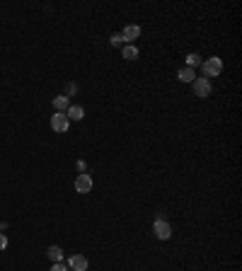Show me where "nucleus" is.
<instances>
[{
  "label": "nucleus",
  "instance_id": "f257e3e1",
  "mask_svg": "<svg viewBox=\"0 0 242 271\" xmlns=\"http://www.w3.org/2000/svg\"><path fill=\"white\" fill-rule=\"evenodd\" d=\"M201 68H204L206 80H209V78H218V75L223 73V60L218 59V56H211L209 60H204V63H201Z\"/></svg>",
  "mask_w": 242,
  "mask_h": 271
},
{
  "label": "nucleus",
  "instance_id": "f03ea898",
  "mask_svg": "<svg viewBox=\"0 0 242 271\" xmlns=\"http://www.w3.org/2000/svg\"><path fill=\"white\" fill-rule=\"evenodd\" d=\"M152 233H155V238H160V240H170V238H172V228H170V223L162 220V218H157V220L152 223Z\"/></svg>",
  "mask_w": 242,
  "mask_h": 271
},
{
  "label": "nucleus",
  "instance_id": "7ed1b4c3",
  "mask_svg": "<svg viewBox=\"0 0 242 271\" xmlns=\"http://www.w3.org/2000/svg\"><path fill=\"white\" fill-rule=\"evenodd\" d=\"M191 85H194V94H196L199 99H206V97L211 94V90H213L211 80H206V78H196Z\"/></svg>",
  "mask_w": 242,
  "mask_h": 271
},
{
  "label": "nucleus",
  "instance_id": "20e7f679",
  "mask_svg": "<svg viewBox=\"0 0 242 271\" xmlns=\"http://www.w3.org/2000/svg\"><path fill=\"white\" fill-rule=\"evenodd\" d=\"M88 267H90L88 257H83V254H73V257H68V269L70 271H88Z\"/></svg>",
  "mask_w": 242,
  "mask_h": 271
},
{
  "label": "nucleus",
  "instance_id": "39448f33",
  "mask_svg": "<svg viewBox=\"0 0 242 271\" xmlns=\"http://www.w3.org/2000/svg\"><path fill=\"white\" fill-rule=\"evenodd\" d=\"M75 191L78 194H90L92 191V177L88 172H83V175L75 177Z\"/></svg>",
  "mask_w": 242,
  "mask_h": 271
},
{
  "label": "nucleus",
  "instance_id": "423d86ee",
  "mask_svg": "<svg viewBox=\"0 0 242 271\" xmlns=\"http://www.w3.org/2000/svg\"><path fill=\"white\" fill-rule=\"evenodd\" d=\"M68 123H70L68 117H65V114H60V112H56V114L51 117V128H54L56 133H65V131H68Z\"/></svg>",
  "mask_w": 242,
  "mask_h": 271
},
{
  "label": "nucleus",
  "instance_id": "0eeeda50",
  "mask_svg": "<svg viewBox=\"0 0 242 271\" xmlns=\"http://www.w3.org/2000/svg\"><path fill=\"white\" fill-rule=\"evenodd\" d=\"M121 36H123V41H128V44H131L133 39H138V36H141V27H138V25H126L123 31H121Z\"/></svg>",
  "mask_w": 242,
  "mask_h": 271
},
{
  "label": "nucleus",
  "instance_id": "6e6552de",
  "mask_svg": "<svg viewBox=\"0 0 242 271\" xmlns=\"http://www.w3.org/2000/svg\"><path fill=\"white\" fill-rule=\"evenodd\" d=\"M65 117H68V121H80L83 117H85V109L80 107V104H70L68 109H65Z\"/></svg>",
  "mask_w": 242,
  "mask_h": 271
},
{
  "label": "nucleus",
  "instance_id": "1a4fd4ad",
  "mask_svg": "<svg viewBox=\"0 0 242 271\" xmlns=\"http://www.w3.org/2000/svg\"><path fill=\"white\" fill-rule=\"evenodd\" d=\"M70 107V99L65 97V94H59V97H54V109L60 112V114H65V109Z\"/></svg>",
  "mask_w": 242,
  "mask_h": 271
},
{
  "label": "nucleus",
  "instance_id": "9d476101",
  "mask_svg": "<svg viewBox=\"0 0 242 271\" xmlns=\"http://www.w3.org/2000/svg\"><path fill=\"white\" fill-rule=\"evenodd\" d=\"M46 257H49L54 264H59V262H63V249H60V247H56V244H51V247L46 249Z\"/></svg>",
  "mask_w": 242,
  "mask_h": 271
},
{
  "label": "nucleus",
  "instance_id": "9b49d317",
  "mask_svg": "<svg viewBox=\"0 0 242 271\" xmlns=\"http://www.w3.org/2000/svg\"><path fill=\"white\" fill-rule=\"evenodd\" d=\"M177 78H180L182 83H194V80H196L194 70H191V68H186V65H184V68H182L180 73H177Z\"/></svg>",
  "mask_w": 242,
  "mask_h": 271
},
{
  "label": "nucleus",
  "instance_id": "f8f14e48",
  "mask_svg": "<svg viewBox=\"0 0 242 271\" xmlns=\"http://www.w3.org/2000/svg\"><path fill=\"white\" fill-rule=\"evenodd\" d=\"M123 59H126V60H136V59H138V49H136L133 44H126V46H123Z\"/></svg>",
  "mask_w": 242,
  "mask_h": 271
},
{
  "label": "nucleus",
  "instance_id": "ddd939ff",
  "mask_svg": "<svg viewBox=\"0 0 242 271\" xmlns=\"http://www.w3.org/2000/svg\"><path fill=\"white\" fill-rule=\"evenodd\" d=\"M201 63H204V59H201L199 54H189V56H186V68H191V70H194L196 65H201Z\"/></svg>",
  "mask_w": 242,
  "mask_h": 271
},
{
  "label": "nucleus",
  "instance_id": "4468645a",
  "mask_svg": "<svg viewBox=\"0 0 242 271\" xmlns=\"http://www.w3.org/2000/svg\"><path fill=\"white\" fill-rule=\"evenodd\" d=\"M109 41H112V46H126V41H123V36H121V34H112V39H109Z\"/></svg>",
  "mask_w": 242,
  "mask_h": 271
},
{
  "label": "nucleus",
  "instance_id": "2eb2a0df",
  "mask_svg": "<svg viewBox=\"0 0 242 271\" xmlns=\"http://www.w3.org/2000/svg\"><path fill=\"white\" fill-rule=\"evenodd\" d=\"M75 90H78V88H75V83H68V85H65V97H68L70 92H75Z\"/></svg>",
  "mask_w": 242,
  "mask_h": 271
},
{
  "label": "nucleus",
  "instance_id": "dca6fc26",
  "mask_svg": "<svg viewBox=\"0 0 242 271\" xmlns=\"http://www.w3.org/2000/svg\"><path fill=\"white\" fill-rule=\"evenodd\" d=\"M51 271H70V269H68L65 264H60V262H59V264H54V269H51Z\"/></svg>",
  "mask_w": 242,
  "mask_h": 271
},
{
  "label": "nucleus",
  "instance_id": "f3484780",
  "mask_svg": "<svg viewBox=\"0 0 242 271\" xmlns=\"http://www.w3.org/2000/svg\"><path fill=\"white\" fill-rule=\"evenodd\" d=\"M5 247H7V238L0 233V249H5Z\"/></svg>",
  "mask_w": 242,
  "mask_h": 271
}]
</instances>
